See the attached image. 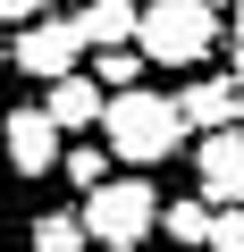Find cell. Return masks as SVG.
Returning <instances> with one entry per match:
<instances>
[{
  "label": "cell",
  "instance_id": "13",
  "mask_svg": "<svg viewBox=\"0 0 244 252\" xmlns=\"http://www.w3.org/2000/svg\"><path fill=\"white\" fill-rule=\"evenodd\" d=\"M59 168H68L84 193H93V185H109V152H101V143H76V152H59Z\"/></svg>",
  "mask_w": 244,
  "mask_h": 252
},
{
  "label": "cell",
  "instance_id": "2",
  "mask_svg": "<svg viewBox=\"0 0 244 252\" xmlns=\"http://www.w3.org/2000/svg\"><path fill=\"white\" fill-rule=\"evenodd\" d=\"M210 42H219V9L210 0H143V17H135L143 67H202Z\"/></svg>",
  "mask_w": 244,
  "mask_h": 252
},
{
  "label": "cell",
  "instance_id": "5",
  "mask_svg": "<svg viewBox=\"0 0 244 252\" xmlns=\"http://www.w3.org/2000/svg\"><path fill=\"white\" fill-rule=\"evenodd\" d=\"M59 126L42 118V109H9V118H0V160H9L17 177H51L59 168Z\"/></svg>",
  "mask_w": 244,
  "mask_h": 252
},
{
  "label": "cell",
  "instance_id": "4",
  "mask_svg": "<svg viewBox=\"0 0 244 252\" xmlns=\"http://www.w3.org/2000/svg\"><path fill=\"white\" fill-rule=\"evenodd\" d=\"M76 59H84L76 17H34V26H17V76L59 84V76H76Z\"/></svg>",
  "mask_w": 244,
  "mask_h": 252
},
{
  "label": "cell",
  "instance_id": "1",
  "mask_svg": "<svg viewBox=\"0 0 244 252\" xmlns=\"http://www.w3.org/2000/svg\"><path fill=\"white\" fill-rule=\"evenodd\" d=\"M101 135H109V152L127 160V168H160V160L185 143V118H177L169 93L135 84V93H109V101H101Z\"/></svg>",
  "mask_w": 244,
  "mask_h": 252
},
{
  "label": "cell",
  "instance_id": "9",
  "mask_svg": "<svg viewBox=\"0 0 244 252\" xmlns=\"http://www.w3.org/2000/svg\"><path fill=\"white\" fill-rule=\"evenodd\" d=\"M135 0H84V9H76V34L93 42V51H127L135 42Z\"/></svg>",
  "mask_w": 244,
  "mask_h": 252
},
{
  "label": "cell",
  "instance_id": "3",
  "mask_svg": "<svg viewBox=\"0 0 244 252\" xmlns=\"http://www.w3.org/2000/svg\"><path fill=\"white\" fill-rule=\"evenodd\" d=\"M76 227H84V244H101V252H135V244L160 227V193H152L143 177H109V185L84 193Z\"/></svg>",
  "mask_w": 244,
  "mask_h": 252
},
{
  "label": "cell",
  "instance_id": "14",
  "mask_svg": "<svg viewBox=\"0 0 244 252\" xmlns=\"http://www.w3.org/2000/svg\"><path fill=\"white\" fill-rule=\"evenodd\" d=\"M210 252H244V202H227V210H210V235H202Z\"/></svg>",
  "mask_w": 244,
  "mask_h": 252
},
{
  "label": "cell",
  "instance_id": "16",
  "mask_svg": "<svg viewBox=\"0 0 244 252\" xmlns=\"http://www.w3.org/2000/svg\"><path fill=\"white\" fill-rule=\"evenodd\" d=\"M236 59H244V26H236Z\"/></svg>",
  "mask_w": 244,
  "mask_h": 252
},
{
  "label": "cell",
  "instance_id": "11",
  "mask_svg": "<svg viewBox=\"0 0 244 252\" xmlns=\"http://www.w3.org/2000/svg\"><path fill=\"white\" fill-rule=\"evenodd\" d=\"M93 84L135 93V84H143V51H135V42H127V51H101V59H93Z\"/></svg>",
  "mask_w": 244,
  "mask_h": 252
},
{
  "label": "cell",
  "instance_id": "8",
  "mask_svg": "<svg viewBox=\"0 0 244 252\" xmlns=\"http://www.w3.org/2000/svg\"><path fill=\"white\" fill-rule=\"evenodd\" d=\"M101 101H109V93H101V84H93V76L76 67V76H59V84H51L42 118L59 126V135H76V126H101Z\"/></svg>",
  "mask_w": 244,
  "mask_h": 252
},
{
  "label": "cell",
  "instance_id": "12",
  "mask_svg": "<svg viewBox=\"0 0 244 252\" xmlns=\"http://www.w3.org/2000/svg\"><path fill=\"white\" fill-rule=\"evenodd\" d=\"M160 227H169L177 244H202V235H210V202H202V193H194V202H160Z\"/></svg>",
  "mask_w": 244,
  "mask_h": 252
},
{
  "label": "cell",
  "instance_id": "10",
  "mask_svg": "<svg viewBox=\"0 0 244 252\" xmlns=\"http://www.w3.org/2000/svg\"><path fill=\"white\" fill-rule=\"evenodd\" d=\"M26 252H93V244H84V227H76V210H51V219H34V235H26Z\"/></svg>",
  "mask_w": 244,
  "mask_h": 252
},
{
  "label": "cell",
  "instance_id": "6",
  "mask_svg": "<svg viewBox=\"0 0 244 252\" xmlns=\"http://www.w3.org/2000/svg\"><path fill=\"white\" fill-rule=\"evenodd\" d=\"M194 168H202V202H244V135L236 126L227 135H202Z\"/></svg>",
  "mask_w": 244,
  "mask_h": 252
},
{
  "label": "cell",
  "instance_id": "15",
  "mask_svg": "<svg viewBox=\"0 0 244 252\" xmlns=\"http://www.w3.org/2000/svg\"><path fill=\"white\" fill-rule=\"evenodd\" d=\"M42 17V0H0V26H34Z\"/></svg>",
  "mask_w": 244,
  "mask_h": 252
},
{
  "label": "cell",
  "instance_id": "7",
  "mask_svg": "<svg viewBox=\"0 0 244 252\" xmlns=\"http://www.w3.org/2000/svg\"><path fill=\"white\" fill-rule=\"evenodd\" d=\"M177 118H185V126H202V135H227V126L244 118V93H236L227 76H202L194 93H177Z\"/></svg>",
  "mask_w": 244,
  "mask_h": 252
}]
</instances>
